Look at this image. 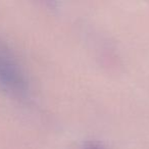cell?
Wrapping results in <instances>:
<instances>
[{
  "label": "cell",
  "mask_w": 149,
  "mask_h": 149,
  "mask_svg": "<svg viewBox=\"0 0 149 149\" xmlns=\"http://www.w3.org/2000/svg\"><path fill=\"white\" fill-rule=\"evenodd\" d=\"M0 85L15 96H25L28 82L25 72L13 54L0 44Z\"/></svg>",
  "instance_id": "6da1fadb"
},
{
  "label": "cell",
  "mask_w": 149,
  "mask_h": 149,
  "mask_svg": "<svg viewBox=\"0 0 149 149\" xmlns=\"http://www.w3.org/2000/svg\"><path fill=\"white\" fill-rule=\"evenodd\" d=\"M85 149H103V148L101 146H99L98 144H96V143H90V144H88L85 147Z\"/></svg>",
  "instance_id": "7a4b0ae2"
}]
</instances>
